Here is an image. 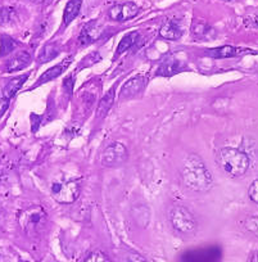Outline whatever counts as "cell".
Wrapping results in <instances>:
<instances>
[{
	"instance_id": "52a82bcc",
	"label": "cell",
	"mask_w": 258,
	"mask_h": 262,
	"mask_svg": "<svg viewBox=\"0 0 258 262\" xmlns=\"http://www.w3.org/2000/svg\"><path fill=\"white\" fill-rule=\"evenodd\" d=\"M222 252L219 247H208L203 249L186 252L181 257V262H220Z\"/></svg>"
},
{
	"instance_id": "e0dca14e",
	"label": "cell",
	"mask_w": 258,
	"mask_h": 262,
	"mask_svg": "<svg viewBox=\"0 0 258 262\" xmlns=\"http://www.w3.org/2000/svg\"><path fill=\"white\" fill-rule=\"evenodd\" d=\"M81 9V0H70L63 12V25H70L78 16Z\"/></svg>"
},
{
	"instance_id": "83f0119b",
	"label": "cell",
	"mask_w": 258,
	"mask_h": 262,
	"mask_svg": "<svg viewBox=\"0 0 258 262\" xmlns=\"http://www.w3.org/2000/svg\"><path fill=\"white\" fill-rule=\"evenodd\" d=\"M8 105H9V99H7V98L4 97L0 99V117L4 115V112L7 111Z\"/></svg>"
},
{
	"instance_id": "8992f818",
	"label": "cell",
	"mask_w": 258,
	"mask_h": 262,
	"mask_svg": "<svg viewBox=\"0 0 258 262\" xmlns=\"http://www.w3.org/2000/svg\"><path fill=\"white\" fill-rule=\"evenodd\" d=\"M47 212L39 206L29 208L21 215V225L27 233H37L47 224Z\"/></svg>"
},
{
	"instance_id": "277c9868",
	"label": "cell",
	"mask_w": 258,
	"mask_h": 262,
	"mask_svg": "<svg viewBox=\"0 0 258 262\" xmlns=\"http://www.w3.org/2000/svg\"><path fill=\"white\" fill-rule=\"evenodd\" d=\"M128 152L127 148L122 143H113L110 147L104 149L100 158V163L103 167L107 168H117L122 166L127 161Z\"/></svg>"
},
{
	"instance_id": "f1b7e54d",
	"label": "cell",
	"mask_w": 258,
	"mask_h": 262,
	"mask_svg": "<svg viewBox=\"0 0 258 262\" xmlns=\"http://www.w3.org/2000/svg\"><path fill=\"white\" fill-rule=\"evenodd\" d=\"M249 262H258V252H254V253H252Z\"/></svg>"
},
{
	"instance_id": "7402d4cb",
	"label": "cell",
	"mask_w": 258,
	"mask_h": 262,
	"mask_svg": "<svg viewBox=\"0 0 258 262\" xmlns=\"http://www.w3.org/2000/svg\"><path fill=\"white\" fill-rule=\"evenodd\" d=\"M193 34L194 36L198 37V39L208 40V37H211L212 35V27L207 26L204 24H197L193 27Z\"/></svg>"
},
{
	"instance_id": "44dd1931",
	"label": "cell",
	"mask_w": 258,
	"mask_h": 262,
	"mask_svg": "<svg viewBox=\"0 0 258 262\" xmlns=\"http://www.w3.org/2000/svg\"><path fill=\"white\" fill-rule=\"evenodd\" d=\"M17 47V42L12 37L3 35L0 39V55H7Z\"/></svg>"
},
{
	"instance_id": "8fae6325",
	"label": "cell",
	"mask_w": 258,
	"mask_h": 262,
	"mask_svg": "<svg viewBox=\"0 0 258 262\" xmlns=\"http://www.w3.org/2000/svg\"><path fill=\"white\" fill-rule=\"evenodd\" d=\"M99 35H100V26L99 24H98V21H90L82 27V30H81L78 41H80L81 45L93 44L94 41H97Z\"/></svg>"
},
{
	"instance_id": "4fadbf2b",
	"label": "cell",
	"mask_w": 258,
	"mask_h": 262,
	"mask_svg": "<svg viewBox=\"0 0 258 262\" xmlns=\"http://www.w3.org/2000/svg\"><path fill=\"white\" fill-rule=\"evenodd\" d=\"M31 63V55L27 52H18L13 58L8 60L6 66L7 72H14L18 70L25 69Z\"/></svg>"
},
{
	"instance_id": "ac0fdd59",
	"label": "cell",
	"mask_w": 258,
	"mask_h": 262,
	"mask_svg": "<svg viewBox=\"0 0 258 262\" xmlns=\"http://www.w3.org/2000/svg\"><path fill=\"white\" fill-rule=\"evenodd\" d=\"M242 50L239 48H234V47H230V45H226V47H221V48H216V49H211V50H207L206 54L208 57L212 58H231L238 55Z\"/></svg>"
},
{
	"instance_id": "603a6c76",
	"label": "cell",
	"mask_w": 258,
	"mask_h": 262,
	"mask_svg": "<svg viewBox=\"0 0 258 262\" xmlns=\"http://www.w3.org/2000/svg\"><path fill=\"white\" fill-rule=\"evenodd\" d=\"M245 228H247L250 233L254 234L255 236H258V216H249V217L245 220Z\"/></svg>"
},
{
	"instance_id": "484cf974",
	"label": "cell",
	"mask_w": 258,
	"mask_h": 262,
	"mask_svg": "<svg viewBox=\"0 0 258 262\" xmlns=\"http://www.w3.org/2000/svg\"><path fill=\"white\" fill-rule=\"evenodd\" d=\"M12 9L9 8H0V25L6 24L11 19Z\"/></svg>"
},
{
	"instance_id": "1f68e13d",
	"label": "cell",
	"mask_w": 258,
	"mask_h": 262,
	"mask_svg": "<svg viewBox=\"0 0 258 262\" xmlns=\"http://www.w3.org/2000/svg\"><path fill=\"white\" fill-rule=\"evenodd\" d=\"M257 25H258V18H257Z\"/></svg>"
},
{
	"instance_id": "4dcf8cb0",
	"label": "cell",
	"mask_w": 258,
	"mask_h": 262,
	"mask_svg": "<svg viewBox=\"0 0 258 262\" xmlns=\"http://www.w3.org/2000/svg\"><path fill=\"white\" fill-rule=\"evenodd\" d=\"M2 98H3V95H0V99H2Z\"/></svg>"
},
{
	"instance_id": "2e32d148",
	"label": "cell",
	"mask_w": 258,
	"mask_h": 262,
	"mask_svg": "<svg viewBox=\"0 0 258 262\" xmlns=\"http://www.w3.org/2000/svg\"><path fill=\"white\" fill-rule=\"evenodd\" d=\"M27 79H29V74H25V75H22V76L12 79L11 81H9L6 86H4L3 97L7 98V99H11L12 97H14V94H16V93L21 89V86L25 84V81H26Z\"/></svg>"
},
{
	"instance_id": "d4e9b609",
	"label": "cell",
	"mask_w": 258,
	"mask_h": 262,
	"mask_svg": "<svg viewBox=\"0 0 258 262\" xmlns=\"http://www.w3.org/2000/svg\"><path fill=\"white\" fill-rule=\"evenodd\" d=\"M85 262H110V261H108L107 257H105L103 253H100V252H94V253H92L88 258L85 259Z\"/></svg>"
},
{
	"instance_id": "4316f807",
	"label": "cell",
	"mask_w": 258,
	"mask_h": 262,
	"mask_svg": "<svg viewBox=\"0 0 258 262\" xmlns=\"http://www.w3.org/2000/svg\"><path fill=\"white\" fill-rule=\"evenodd\" d=\"M127 262H146V259L144 258V257H141L140 254L131 253V254H128Z\"/></svg>"
},
{
	"instance_id": "9a60e30c",
	"label": "cell",
	"mask_w": 258,
	"mask_h": 262,
	"mask_svg": "<svg viewBox=\"0 0 258 262\" xmlns=\"http://www.w3.org/2000/svg\"><path fill=\"white\" fill-rule=\"evenodd\" d=\"M115 94H116L115 88H112V89H111L108 93H105L104 97L100 99L99 104H98V108H97V118L102 120V118H104L105 116L108 115L110 110L112 108L113 103H115Z\"/></svg>"
},
{
	"instance_id": "ba28073f",
	"label": "cell",
	"mask_w": 258,
	"mask_h": 262,
	"mask_svg": "<svg viewBox=\"0 0 258 262\" xmlns=\"http://www.w3.org/2000/svg\"><path fill=\"white\" fill-rule=\"evenodd\" d=\"M140 12V8H139L136 4L134 3H121L116 4L108 12V16L112 21L117 22H126L128 19H133L134 17H136Z\"/></svg>"
},
{
	"instance_id": "5bb4252c",
	"label": "cell",
	"mask_w": 258,
	"mask_h": 262,
	"mask_svg": "<svg viewBox=\"0 0 258 262\" xmlns=\"http://www.w3.org/2000/svg\"><path fill=\"white\" fill-rule=\"evenodd\" d=\"M159 35L164 40H179L183 35V30L179 26L178 22L168 21L159 30Z\"/></svg>"
},
{
	"instance_id": "7c38bea8",
	"label": "cell",
	"mask_w": 258,
	"mask_h": 262,
	"mask_svg": "<svg viewBox=\"0 0 258 262\" xmlns=\"http://www.w3.org/2000/svg\"><path fill=\"white\" fill-rule=\"evenodd\" d=\"M70 63H71V58H67V59L63 60L62 63H59V64L54 66V67H52L50 70H48L47 72H44V74L41 75V77L39 79V81H37L32 88L40 86V85L45 84V82L52 81V80L57 79L58 76H60V75L64 72V70L67 69L68 66H70Z\"/></svg>"
},
{
	"instance_id": "3957f363",
	"label": "cell",
	"mask_w": 258,
	"mask_h": 262,
	"mask_svg": "<svg viewBox=\"0 0 258 262\" xmlns=\"http://www.w3.org/2000/svg\"><path fill=\"white\" fill-rule=\"evenodd\" d=\"M169 223L181 234H193L197 229V221L190 211L184 206H175L169 211Z\"/></svg>"
},
{
	"instance_id": "30bf717a",
	"label": "cell",
	"mask_w": 258,
	"mask_h": 262,
	"mask_svg": "<svg viewBox=\"0 0 258 262\" xmlns=\"http://www.w3.org/2000/svg\"><path fill=\"white\" fill-rule=\"evenodd\" d=\"M185 69V63L183 60L178 59L175 57H168L159 64L158 70H157V76H174V75L179 74Z\"/></svg>"
},
{
	"instance_id": "5b68a950",
	"label": "cell",
	"mask_w": 258,
	"mask_h": 262,
	"mask_svg": "<svg viewBox=\"0 0 258 262\" xmlns=\"http://www.w3.org/2000/svg\"><path fill=\"white\" fill-rule=\"evenodd\" d=\"M80 183L76 180L67 183H54L52 185V195L62 205H70L78 198Z\"/></svg>"
},
{
	"instance_id": "d6986e66",
	"label": "cell",
	"mask_w": 258,
	"mask_h": 262,
	"mask_svg": "<svg viewBox=\"0 0 258 262\" xmlns=\"http://www.w3.org/2000/svg\"><path fill=\"white\" fill-rule=\"evenodd\" d=\"M138 39H139L138 31H133V32H130V34L125 35V36L122 37V40L120 41V44H118L117 50H116V55L123 54V53L127 52L128 49H131V48L135 45L136 40Z\"/></svg>"
},
{
	"instance_id": "f546056e",
	"label": "cell",
	"mask_w": 258,
	"mask_h": 262,
	"mask_svg": "<svg viewBox=\"0 0 258 262\" xmlns=\"http://www.w3.org/2000/svg\"><path fill=\"white\" fill-rule=\"evenodd\" d=\"M35 2H45V0H35Z\"/></svg>"
},
{
	"instance_id": "6da1fadb",
	"label": "cell",
	"mask_w": 258,
	"mask_h": 262,
	"mask_svg": "<svg viewBox=\"0 0 258 262\" xmlns=\"http://www.w3.org/2000/svg\"><path fill=\"white\" fill-rule=\"evenodd\" d=\"M183 183L186 188L194 191H207L211 189L212 176L203 161L197 155H189L181 171Z\"/></svg>"
},
{
	"instance_id": "7a4b0ae2",
	"label": "cell",
	"mask_w": 258,
	"mask_h": 262,
	"mask_svg": "<svg viewBox=\"0 0 258 262\" xmlns=\"http://www.w3.org/2000/svg\"><path fill=\"white\" fill-rule=\"evenodd\" d=\"M219 167L230 178H239L247 172L249 167V158L236 148H222L216 156Z\"/></svg>"
},
{
	"instance_id": "9c48e42d",
	"label": "cell",
	"mask_w": 258,
	"mask_h": 262,
	"mask_svg": "<svg viewBox=\"0 0 258 262\" xmlns=\"http://www.w3.org/2000/svg\"><path fill=\"white\" fill-rule=\"evenodd\" d=\"M146 82H148V79L143 75H138V76L127 80L121 88L120 98L121 99H131V98L136 97L145 89Z\"/></svg>"
},
{
	"instance_id": "ffe728a7",
	"label": "cell",
	"mask_w": 258,
	"mask_h": 262,
	"mask_svg": "<svg viewBox=\"0 0 258 262\" xmlns=\"http://www.w3.org/2000/svg\"><path fill=\"white\" fill-rule=\"evenodd\" d=\"M60 49L59 45L55 44V42H50V44L45 45L44 48L41 49L39 54V62L40 63H47L49 60L54 59L58 54H59Z\"/></svg>"
},
{
	"instance_id": "cb8c5ba5",
	"label": "cell",
	"mask_w": 258,
	"mask_h": 262,
	"mask_svg": "<svg viewBox=\"0 0 258 262\" xmlns=\"http://www.w3.org/2000/svg\"><path fill=\"white\" fill-rule=\"evenodd\" d=\"M248 195H249L250 201H253L254 203L258 205V179L252 183V185L249 186V190H248Z\"/></svg>"
}]
</instances>
